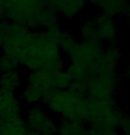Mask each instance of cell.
Returning <instances> with one entry per match:
<instances>
[{
    "label": "cell",
    "mask_w": 130,
    "mask_h": 135,
    "mask_svg": "<svg viewBox=\"0 0 130 135\" xmlns=\"http://www.w3.org/2000/svg\"><path fill=\"white\" fill-rule=\"evenodd\" d=\"M83 95H81L69 88L61 90L49 91L43 100L41 105H43L52 113L62 116L67 110L73 108L81 100Z\"/></svg>",
    "instance_id": "obj_2"
},
{
    "label": "cell",
    "mask_w": 130,
    "mask_h": 135,
    "mask_svg": "<svg viewBox=\"0 0 130 135\" xmlns=\"http://www.w3.org/2000/svg\"><path fill=\"white\" fill-rule=\"evenodd\" d=\"M101 128V135H118L116 129L111 128L108 126H104L103 124H99Z\"/></svg>",
    "instance_id": "obj_19"
},
{
    "label": "cell",
    "mask_w": 130,
    "mask_h": 135,
    "mask_svg": "<svg viewBox=\"0 0 130 135\" xmlns=\"http://www.w3.org/2000/svg\"><path fill=\"white\" fill-rule=\"evenodd\" d=\"M12 22L6 19H0V50L10 35Z\"/></svg>",
    "instance_id": "obj_16"
},
{
    "label": "cell",
    "mask_w": 130,
    "mask_h": 135,
    "mask_svg": "<svg viewBox=\"0 0 130 135\" xmlns=\"http://www.w3.org/2000/svg\"><path fill=\"white\" fill-rule=\"evenodd\" d=\"M81 0H56L53 10L58 14L66 18H72L83 7Z\"/></svg>",
    "instance_id": "obj_7"
},
{
    "label": "cell",
    "mask_w": 130,
    "mask_h": 135,
    "mask_svg": "<svg viewBox=\"0 0 130 135\" xmlns=\"http://www.w3.org/2000/svg\"><path fill=\"white\" fill-rule=\"evenodd\" d=\"M29 132L23 118L12 121L0 122V135H29Z\"/></svg>",
    "instance_id": "obj_8"
},
{
    "label": "cell",
    "mask_w": 130,
    "mask_h": 135,
    "mask_svg": "<svg viewBox=\"0 0 130 135\" xmlns=\"http://www.w3.org/2000/svg\"><path fill=\"white\" fill-rule=\"evenodd\" d=\"M24 122L30 132L39 134H56L58 124L41 104L29 106Z\"/></svg>",
    "instance_id": "obj_1"
},
{
    "label": "cell",
    "mask_w": 130,
    "mask_h": 135,
    "mask_svg": "<svg viewBox=\"0 0 130 135\" xmlns=\"http://www.w3.org/2000/svg\"><path fill=\"white\" fill-rule=\"evenodd\" d=\"M22 86V79L19 70L0 73V88L16 92Z\"/></svg>",
    "instance_id": "obj_10"
},
{
    "label": "cell",
    "mask_w": 130,
    "mask_h": 135,
    "mask_svg": "<svg viewBox=\"0 0 130 135\" xmlns=\"http://www.w3.org/2000/svg\"><path fill=\"white\" fill-rule=\"evenodd\" d=\"M119 127L121 129L123 135H130V115L124 114L119 122Z\"/></svg>",
    "instance_id": "obj_17"
},
{
    "label": "cell",
    "mask_w": 130,
    "mask_h": 135,
    "mask_svg": "<svg viewBox=\"0 0 130 135\" xmlns=\"http://www.w3.org/2000/svg\"><path fill=\"white\" fill-rule=\"evenodd\" d=\"M29 135H56V134H39V133H35V132H29Z\"/></svg>",
    "instance_id": "obj_20"
},
{
    "label": "cell",
    "mask_w": 130,
    "mask_h": 135,
    "mask_svg": "<svg viewBox=\"0 0 130 135\" xmlns=\"http://www.w3.org/2000/svg\"><path fill=\"white\" fill-rule=\"evenodd\" d=\"M48 92L35 88L34 86L27 85L22 88L20 93V100L22 103L27 104L29 106L36 105V104H42L43 100L45 95Z\"/></svg>",
    "instance_id": "obj_9"
},
{
    "label": "cell",
    "mask_w": 130,
    "mask_h": 135,
    "mask_svg": "<svg viewBox=\"0 0 130 135\" xmlns=\"http://www.w3.org/2000/svg\"><path fill=\"white\" fill-rule=\"evenodd\" d=\"M104 53L100 41L96 39L83 40L77 43L75 49L67 56L70 64L84 65L90 64L96 58L100 57Z\"/></svg>",
    "instance_id": "obj_3"
},
{
    "label": "cell",
    "mask_w": 130,
    "mask_h": 135,
    "mask_svg": "<svg viewBox=\"0 0 130 135\" xmlns=\"http://www.w3.org/2000/svg\"><path fill=\"white\" fill-rule=\"evenodd\" d=\"M84 135H101V128L99 124L96 126H90L88 129H86Z\"/></svg>",
    "instance_id": "obj_18"
},
{
    "label": "cell",
    "mask_w": 130,
    "mask_h": 135,
    "mask_svg": "<svg viewBox=\"0 0 130 135\" xmlns=\"http://www.w3.org/2000/svg\"><path fill=\"white\" fill-rule=\"evenodd\" d=\"M57 73L58 72L44 69V68L30 71L27 77V84L42 89L45 92L55 90Z\"/></svg>",
    "instance_id": "obj_6"
},
{
    "label": "cell",
    "mask_w": 130,
    "mask_h": 135,
    "mask_svg": "<svg viewBox=\"0 0 130 135\" xmlns=\"http://www.w3.org/2000/svg\"><path fill=\"white\" fill-rule=\"evenodd\" d=\"M116 37V28L112 24L111 21L100 24L96 27V39L98 41L111 42Z\"/></svg>",
    "instance_id": "obj_12"
},
{
    "label": "cell",
    "mask_w": 130,
    "mask_h": 135,
    "mask_svg": "<svg viewBox=\"0 0 130 135\" xmlns=\"http://www.w3.org/2000/svg\"><path fill=\"white\" fill-rule=\"evenodd\" d=\"M85 124L78 121L62 120L58 124L56 135H84L86 132Z\"/></svg>",
    "instance_id": "obj_11"
},
{
    "label": "cell",
    "mask_w": 130,
    "mask_h": 135,
    "mask_svg": "<svg viewBox=\"0 0 130 135\" xmlns=\"http://www.w3.org/2000/svg\"><path fill=\"white\" fill-rule=\"evenodd\" d=\"M124 112L121 110L120 109L114 107L112 110L109 112L107 115L103 118L101 122V124L104 126H108L111 128H118L119 122H120L122 117L124 116Z\"/></svg>",
    "instance_id": "obj_13"
},
{
    "label": "cell",
    "mask_w": 130,
    "mask_h": 135,
    "mask_svg": "<svg viewBox=\"0 0 130 135\" xmlns=\"http://www.w3.org/2000/svg\"><path fill=\"white\" fill-rule=\"evenodd\" d=\"M19 66V63L13 58L3 54L0 56V73L16 70Z\"/></svg>",
    "instance_id": "obj_14"
},
{
    "label": "cell",
    "mask_w": 130,
    "mask_h": 135,
    "mask_svg": "<svg viewBox=\"0 0 130 135\" xmlns=\"http://www.w3.org/2000/svg\"><path fill=\"white\" fill-rule=\"evenodd\" d=\"M81 36L83 40H92L96 39V27L93 21L85 22L81 27L80 30Z\"/></svg>",
    "instance_id": "obj_15"
},
{
    "label": "cell",
    "mask_w": 130,
    "mask_h": 135,
    "mask_svg": "<svg viewBox=\"0 0 130 135\" xmlns=\"http://www.w3.org/2000/svg\"><path fill=\"white\" fill-rule=\"evenodd\" d=\"M119 81L116 77L98 75L90 81L87 90V97L94 99H107L113 97Z\"/></svg>",
    "instance_id": "obj_5"
},
{
    "label": "cell",
    "mask_w": 130,
    "mask_h": 135,
    "mask_svg": "<svg viewBox=\"0 0 130 135\" xmlns=\"http://www.w3.org/2000/svg\"><path fill=\"white\" fill-rule=\"evenodd\" d=\"M22 102L16 92L0 88V122L22 118Z\"/></svg>",
    "instance_id": "obj_4"
}]
</instances>
